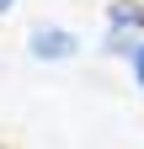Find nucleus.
Wrapping results in <instances>:
<instances>
[{
  "mask_svg": "<svg viewBox=\"0 0 144 149\" xmlns=\"http://www.w3.org/2000/svg\"><path fill=\"white\" fill-rule=\"evenodd\" d=\"M139 43H144V37L123 32V27H107V53H117V59H134V53H139Z\"/></svg>",
  "mask_w": 144,
  "mask_h": 149,
  "instance_id": "nucleus-3",
  "label": "nucleus"
},
{
  "mask_svg": "<svg viewBox=\"0 0 144 149\" xmlns=\"http://www.w3.org/2000/svg\"><path fill=\"white\" fill-rule=\"evenodd\" d=\"M11 6H16V0H0V16H6V11H11Z\"/></svg>",
  "mask_w": 144,
  "mask_h": 149,
  "instance_id": "nucleus-5",
  "label": "nucleus"
},
{
  "mask_svg": "<svg viewBox=\"0 0 144 149\" xmlns=\"http://www.w3.org/2000/svg\"><path fill=\"white\" fill-rule=\"evenodd\" d=\"M107 27L144 32V0H112V6H107Z\"/></svg>",
  "mask_w": 144,
  "mask_h": 149,
  "instance_id": "nucleus-2",
  "label": "nucleus"
},
{
  "mask_svg": "<svg viewBox=\"0 0 144 149\" xmlns=\"http://www.w3.org/2000/svg\"><path fill=\"white\" fill-rule=\"evenodd\" d=\"M128 64H134V80L144 85V43H139V53H134V59H128Z\"/></svg>",
  "mask_w": 144,
  "mask_h": 149,
  "instance_id": "nucleus-4",
  "label": "nucleus"
},
{
  "mask_svg": "<svg viewBox=\"0 0 144 149\" xmlns=\"http://www.w3.org/2000/svg\"><path fill=\"white\" fill-rule=\"evenodd\" d=\"M27 53L43 59V64H59V59H75V53H80V37L69 27H38L27 37Z\"/></svg>",
  "mask_w": 144,
  "mask_h": 149,
  "instance_id": "nucleus-1",
  "label": "nucleus"
}]
</instances>
